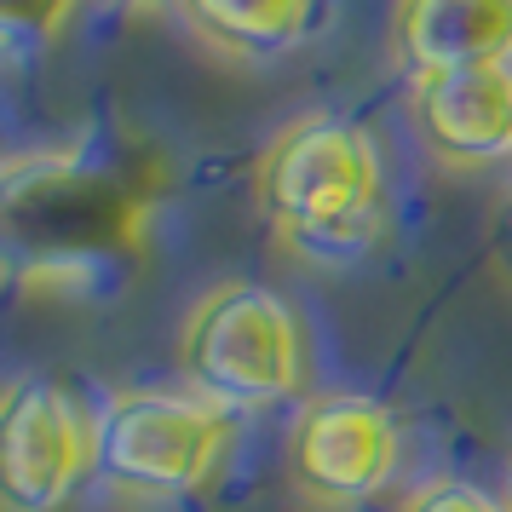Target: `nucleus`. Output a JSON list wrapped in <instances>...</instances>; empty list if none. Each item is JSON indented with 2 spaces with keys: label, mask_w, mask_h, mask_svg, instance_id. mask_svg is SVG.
Returning a JSON list of instances; mask_svg holds the SVG:
<instances>
[{
  "label": "nucleus",
  "mask_w": 512,
  "mask_h": 512,
  "mask_svg": "<svg viewBox=\"0 0 512 512\" xmlns=\"http://www.w3.org/2000/svg\"><path fill=\"white\" fill-rule=\"evenodd\" d=\"M231 420L185 386H127L93 409V478L121 501H190L231 461Z\"/></svg>",
  "instance_id": "obj_3"
},
{
  "label": "nucleus",
  "mask_w": 512,
  "mask_h": 512,
  "mask_svg": "<svg viewBox=\"0 0 512 512\" xmlns=\"http://www.w3.org/2000/svg\"><path fill=\"white\" fill-rule=\"evenodd\" d=\"M507 507H512V461H507Z\"/></svg>",
  "instance_id": "obj_12"
},
{
  "label": "nucleus",
  "mask_w": 512,
  "mask_h": 512,
  "mask_svg": "<svg viewBox=\"0 0 512 512\" xmlns=\"http://www.w3.org/2000/svg\"><path fill=\"white\" fill-rule=\"evenodd\" d=\"M397 512H512L495 489L472 484V478H455V472H443V478H426L403 495V507Z\"/></svg>",
  "instance_id": "obj_9"
},
{
  "label": "nucleus",
  "mask_w": 512,
  "mask_h": 512,
  "mask_svg": "<svg viewBox=\"0 0 512 512\" xmlns=\"http://www.w3.org/2000/svg\"><path fill=\"white\" fill-rule=\"evenodd\" d=\"M81 0H0V47H29V41H52L70 24Z\"/></svg>",
  "instance_id": "obj_10"
},
{
  "label": "nucleus",
  "mask_w": 512,
  "mask_h": 512,
  "mask_svg": "<svg viewBox=\"0 0 512 512\" xmlns=\"http://www.w3.org/2000/svg\"><path fill=\"white\" fill-rule=\"evenodd\" d=\"M93 478V409L52 374L0 386V512H64Z\"/></svg>",
  "instance_id": "obj_5"
},
{
  "label": "nucleus",
  "mask_w": 512,
  "mask_h": 512,
  "mask_svg": "<svg viewBox=\"0 0 512 512\" xmlns=\"http://www.w3.org/2000/svg\"><path fill=\"white\" fill-rule=\"evenodd\" d=\"M254 190L277 242L311 265H351L386 225L380 150L346 116H294L265 144Z\"/></svg>",
  "instance_id": "obj_1"
},
{
  "label": "nucleus",
  "mask_w": 512,
  "mask_h": 512,
  "mask_svg": "<svg viewBox=\"0 0 512 512\" xmlns=\"http://www.w3.org/2000/svg\"><path fill=\"white\" fill-rule=\"evenodd\" d=\"M420 144L443 167H512V64H472L409 81Z\"/></svg>",
  "instance_id": "obj_6"
},
{
  "label": "nucleus",
  "mask_w": 512,
  "mask_h": 512,
  "mask_svg": "<svg viewBox=\"0 0 512 512\" xmlns=\"http://www.w3.org/2000/svg\"><path fill=\"white\" fill-rule=\"evenodd\" d=\"M403 420L380 397L363 392H317L288 420V484L300 501L323 512H357L380 501L403 472Z\"/></svg>",
  "instance_id": "obj_4"
},
{
  "label": "nucleus",
  "mask_w": 512,
  "mask_h": 512,
  "mask_svg": "<svg viewBox=\"0 0 512 512\" xmlns=\"http://www.w3.org/2000/svg\"><path fill=\"white\" fill-rule=\"evenodd\" d=\"M501 231H507V254H512V202H507V225H501Z\"/></svg>",
  "instance_id": "obj_11"
},
{
  "label": "nucleus",
  "mask_w": 512,
  "mask_h": 512,
  "mask_svg": "<svg viewBox=\"0 0 512 512\" xmlns=\"http://www.w3.org/2000/svg\"><path fill=\"white\" fill-rule=\"evenodd\" d=\"M185 392L225 415H265L305 403L311 334L305 317L265 282H219L185 311L179 328Z\"/></svg>",
  "instance_id": "obj_2"
},
{
  "label": "nucleus",
  "mask_w": 512,
  "mask_h": 512,
  "mask_svg": "<svg viewBox=\"0 0 512 512\" xmlns=\"http://www.w3.org/2000/svg\"><path fill=\"white\" fill-rule=\"evenodd\" d=\"M179 12L213 47L242 52V58H277L305 41L317 0H179Z\"/></svg>",
  "instance_id": "obj_8"
},
{
  "label": "nucleus",
  "mask_w": 512,
  "mask_h": 512,
  "mask_svg": "<svg viewBox=\"0 0 512 512\" xmlns=\"http://www.w3.org/2000/svg\"><path fill=\"white\" fill-rule=\"evenodd\" d=\"M392 52L409 81L512 64V0H397Z\"/></svg>",
  "instance_id": "obj_7"
}]
</instances>
